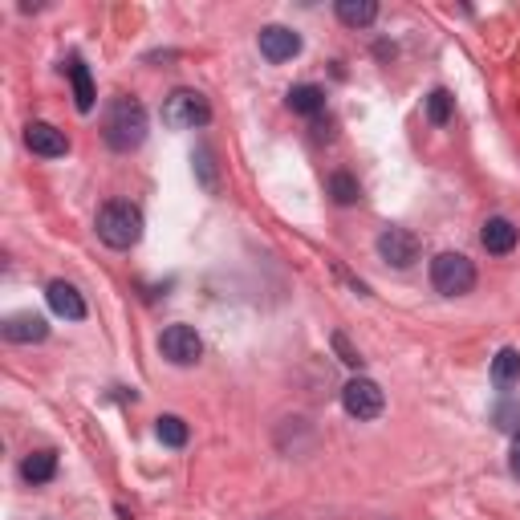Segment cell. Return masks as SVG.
Masks as SVG:
<instances>
[{"instance_id": "9c48e42d", "label": "cell", "mask_w": 520, "mask_h": 520, "mask_svg": "<svg viewBox=\"0 0 520 520\" xmlns=\"http://www.w3.org/2000/svg\"><path fill=\"white\" fill-rule=\"evenodd\" d=\"M25 147L41 159H61L65 151H70V143H65V135L53 122H29L25 126Z\"/></svg>"}, {"instance_id": "ac0fdd59", "label": "cell", "mask_w": 520, "mask_h": 520, "mask_svg": "<svg viewBox=\"0 0 520 520\" xmlns=\"http://www.w3.org/2000/svg\"><path fill=\"white\" fill-rule=\"evenodd\" d=\"M330 195H334V204L350 208V204H358V200H362V187H358V179H354V175L334 171V175H330Z\"/></svg>"}, {"instance_id": "52a82bcc", "label": "cell", "mask_w": 520, "mask_h": 520, "mask_svg": "<svg viewBox=\"0 0 520 520\" xmlns=\"http://www.w3.org/2000/svg\"><path fill=\"white\" fill-rule=\"evenodd\" d=\"M378 256L386 260V265H395V269H411L419 260V236L407 232V228H382Z\"/></svg>"}, {"instance_id": "5b68a950", "label": "cell", "mask_w": 520, "mask_h": 520, "mask_svg": "<svg viewBox=\"0 0 520 520\" xmlns=\"http://www.w3.org/2000/svg\"><path fill=\"white\" fill-rule=\"evenodd\" d=\"M342 407H346V415H354L358 423L378 419V415H382V407H386V399H382V386H378V382H370V378H350V382L342 386Z\"/></svg>"}, {"instance_id": "7a4b0ae2", "label": "cell", "mask_w": 520, "mask_h": 520, "mask_svg": "<svg viewBox=\"0 0 520 520\" xmlns=\"http://www.w3.org/2000/svg\"><path fill=\"white\" fill-rule=\"evenodd\" d=\"M98 240L106 248H135L143 240V212L135 204H126V200H110L102 212H98Z\"/></svg>"}, {"instance_id": "3957f363", "label": "cell", "mask_w": 520, "mask_h": 520, "mask_svg": "<svg viewBox=\"0 0 520 520\" xmlns=\"http://www.w3.org/2000/svg\"><path fill=\"white\" fill-rule=\"evenodd\" d=\"M431 285L443 297H464L476 289V265L464 252H439L431 260Z\"/></svg>"}, {"instance_id": "8fae6325", "label": "cell", "mask_w": 520, "mask_h": 520, "mask_svg": "<svg viewBox=\"0 0 520 520\" xmlns=\"http://www.w3.org/2000/svg\"><path fill=\"white\" fill-rule=\"evenodd\" d=\"M45 301H49V309H53L57 317H65V321H82V317H86V301H82V293H78L70 281H49Z\"/></svg>"}, {"instance_id": "4fadbf2b", "label": "cell", "mask_w": 520, "mask_h": 520, "mask_svg": "<svg viewBox=\"0 0 520 520\" xmlns=\"http://www.w3.org/2000/svg\"><path fill=\"white\" fill-rule=\"evenodd\" d=\"M21 476H25V484H49L57 476V451H33V455H25Z\"/></svg>"}, {"instance_id": "44dd1931", "label": "cell", "mask_w": 520, "mask_h": 520, "mask_svg": "<svg viewBox=\"0 0 520 520\" xmlns=\"http://www.w3.org/2000/svg\"><path fill=\"white\" fill-rule=\"evenodd\" d=\"M492 419H496L500 431H520V403H516V399H504V403L492 411Z\"/></svg>"}, {"instance_id": "7c38bea8", "label": "cell", "mask_w": 520, "mask_h": 520, "mask_svg": "<svg viewBox=\"0 0 520 520\" xmlns=\"http://www.w3.org/2000/svg\"><path fill=\"white\" fill-rule=\"evenodd\" d=\"M480 244H484L488 252H496V256L512 252V248H516V224L504 220V216H492V220L484 224V232H480Z\"/></svg>"}, {"instance_id": "30bf717a", "label": "cell", "mask_w": 520, "mask_h": 520, "mask_svg": "<svg viewBox=\"0 0 520 520\" xmlns=\"http://www.w3.org/2000/svg\"><path fill=\"white\" fill-rule=\"evenodd\" d=\"M0 334L17 346H33V342L49 338V325H45L41 313H13V317H5V325H0Z\"/></svg>"}, {"instance_id": "6da1fadb", "label": "cell", "mask_w": 520, "mask_h": 520, "mask_svg": "<svg viewBox=\"0 0 520 520\" xmlns=\"http://www.w3.org/2000/svg\"><path fill=\"white\" fill-rule=\"evenodd\" d=\"M102 135L114 151H135L143 139H147V110L139 98H114L110 110H106V122H102Z\"/></svg>"}, {"instance_id": "9a60e30c", "label": "cell", "mask_w": 520, "mask_h": 520, "mask_svg": "<svg viewBox=\"0 0 520 520\" xmlns=\"http://www.w3.org/2000/svg\"><path fill=\"white\" fill-rule=\"evenodd\" d=\"M289 110H293V114H305V118L321 114V110H325V90L313 86V82L293 86V90H289Z\"/></svg>"}, {"instance_id": "277c9868", "label": "cell", "mask_w": 520, "mask_h": 520, "mask_svg": "<svg viewBox=\"0 0 520 520\" xmlns=\"http://www.w3.org/2000/svg\"><path fill=\"white\" fill-rule=\"evenodd\" d=\"M212 118V106L200 90H175L167 102H163V122L171 130H195Z\"/></svg>"}, {"instance_id": "ba28073f", "label": "cell", "mask_w": 520, "mask_h": 520, "mask_svg": "<svg viewBox=\"0 0 520 520\" xmlns=\"http://www.w3.org/2000/svg\"><path fill=\"white\" fill-rule=\"evenodd\" d=\"M256 45H260V53H265L273 65L293 61L301 53V37L293 29H285V25H265V29H260V37H256Z\"/></svg>"}, {"instance_id": "5bb4252c", "label": "cell", "mask_w": 520, "mask_h": 520, "mask_svg": "<svg viewBox=\"0 0 520 520\" xmlns=\"http://www.w3.org/2000/svg\"><path fill=\"white\" fill-rule=\"evenodd\" d=\"M65 74H70V82H74V106H78L82 114H90V110H94V98H98L90 70H86L82 61H70V65H65Z\"/></svg>"}, {"instance_id": "603a6c76", "label": "cell", "mask_w": 520, "mask_h": 520, "mask_svg": "<svg viewBox=\"0 0 520 520\" xmlns=\"http://www.w3.org/2000/svg\"><path fill=\"white\" fill-rule=\"evenodd\" d=\"M512 472L520 476V431H516V443H512Z\"/></svg>"}, {"instance_id": "e0dca14e", "label": "cell", "mask_w": 520, "mask_h": 520, "mask_svg": "<svg viewBox=\"0 0 520 520\" xmlns=\"http://www.w3.org/2000/svg\"><path fill=\"white\" fill-rule=\"evenodd\" d=\"M374 17H378L374 0H338V21L350 29H366V25H374Z\"/></svg>"}, {"instance_id": "7402d4cb", "label": "cell", "mask_w": 520, "mask_h": 520, "mask_svg": "<svg viewBox=\"0 0 520 520\" xmlns=\"http://www.w3.org/2000/svg\"><path fill=\"white\" fill-rule=\"evenodd\" d=\"M334 346H338V350H342V362H350V366H358V362H362V358H358V350H350V346H346V338H342V334H338V338H334Z\"/></svg>"}, {"instance_id": "2e32d148", "label": "cell", "mask_w": 520, "mask_h": 520, "mask_svg": "<svg viewBox=\"0 0 520 520\" xmlns=\"http://www.w3.org/2000/svg\"><path fill=\"white\" fill-rule=\"evenodd\" d=\"M492 382H496L500 390H512V386L520 382V350L504 346V350L492 358Z\"/></svg>"}, {"instance_id": "ffe728a7", "label": "cell", "mask_w": 520, "mask_h": 520, "mask_svg": "<svg viewBox=\"0 0 520 520\" xmlns=\"http://www.w3.org/2000/svg\"><path fill=\"white\" fill-rule=\"evenodd\" d=\"M427 118H431L435 126H443V122L451 118V94H447V90H431V94H427Z\"/></svg>"}, {"instance_id": "8992f818", "label": "cell", "mask_w": 520, "mask_h": 520, "mask_svg": "<svg viewBox=\"0 0 520 520\" xmlns=\"http://www.w3.org/2000/svg\"><path fill=\"white\" fill-rule=\"evenodd\" d=\"M159 350L175 366H195L200 354H204V342H200V334H195L191 325H167V330L159 334Z\"/></svg>"}, {"instance_id": "d6986e66", "label": "cell", "mask_w": 520, "mask_h": 520, "mask_svg": "<svg viewBox=\"0 0 520 520\" xmlns=\"http://www.w3.org/2000/svg\"><path fill=\"white\" fill-rule=\"evenodd\" d=\"M155 435H159V443H167V447H183V443H187V423H183L179 415H159Z\"/></svg>"}]
</instances>
